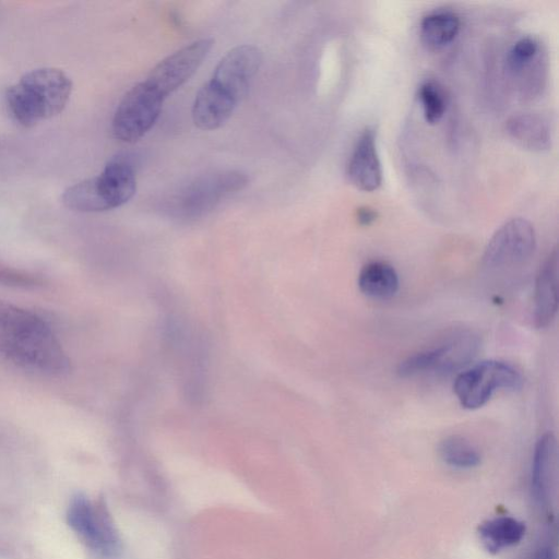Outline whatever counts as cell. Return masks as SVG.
Masks as SVG:
<instances>
[{"label": "cell", "mask_w": 559, "mask_h": 559, "mask_svg": "<svg viewBox=\"0 0 559 559\" xmlns=\"http://www.w3.org/2000/svg\"><path fill=\"white\" fill-rule=\"evenodd\" d=\"M165 97L145 80L132 86L115 110L114 136L126 143L141 139L157 121Z\"/></svg>", "instance_id": "9"}, {"label": "cell", "mask_w": 559, "mask_h": 559, "mask_svg": "<svg viewBox=\"0 0 559 559\" xmlns=\"http://www.w3.org/2000/svg\"><path fill=\"white\" fill-rule=\"evenodd\" d=\"M72 92L70 78L60 69L45 67L23 74L5 93L11 117L31 128L59 115Z\"/></svg>", "instance_id": "3"}, {"label": "cell", "mask_w": 559, "mask_h": 559, "mask_svg": "<svg viewBox=\"0 0 559 559\" xmlns=\"http://www.w3.org/2000/svg\"><path fill=\"white\" fill-rule=\"evenodd\" d=\"M533 559H555V554L551 548L545 547L539 549Z\"/></svg>", "instance_id": "24"}, {"label": "cell", "mask_w": 559, "mask_h": 559, "mask_svg": "<svg viewBox=\"0 0 559 559\" xmlns=\"http://www.w3.org/2000/svg\"><path fill=\"white\" fill-rule=\"evenodd\" d=\"M460 19L451 11H435L420 23V37L429 48H442L457 36Z\"/></svg>", "instance_id": "18"}, {"label": "cell", "mask_w": 559, "mask_h": 559, "mask_svg": "<svg viewBox=\"0 0 559 559\" xmlns=\"http://www.w3.org/2000/svg\"><path fill=\"white\" fill-rule=\"evenodd\" d=\"M510 136L531 151H544L550 146L551 131L545 118L533 112L512 116L507 122Z\"/></svg>", "instance_id": "16"}, {"label": "cell", "mask_w": 559, "mask_h": 559, "mask_svg": "<svg viewBox=\"0 0 559 559\" xmlns=\"http://www.w3.org/2000/svg\"><path fill=\"white\" fill-rule=\"evenodd\" d=\"M356 218L360 225L368 226L377 219V212L368 206H362L357 210Z\"/></svg>", "instance_id": "23"}, {"label": "cell", "mask_w": 559, "mask_h": 559, "mask_svg": "<svg viewBox=\"0 0 559 559\" xmlns=\"http://www.w3.org/2000/svg\"><path fill=\"white\" fill-rule=\"evenodd\" d=\"M358 287L367 297L388 299L399 289V276L395 269L383 261L365 264L358 275Z\"/></svg>", "instance_id": "17"}, {"label": "cell", "mask_w": 559, "mask_h": 559, "mask_svg": "<svg viewBox=\"0 0 559 559\" xmlns=\"http://www.w3.org/2000/svg\"><path fill=\"white\" fill-rule=\"evenodd\" d=\"M539 52V43L532 36L516 40L507 57V67L513 74H520L527 69Z\"/></svg>", "instance_id": "21"}, {"label": "cell", "mask_w": 559, "mask_h": 559, "mask_svg": "<svg viewBox=\"0 0 559 559\" xmlns=\"http://www.w3.org/2000/svg\"><path fill=\"white\" fill-rule=\"evenodd\" d=\"M479 346L480 341L475 333L457 331L439 344L407 356L399 364L396 372L401 378L451 373L471 362Z\"/></svg>", "instance_id": "6"}, {"label": "cell", "mask_w": 559, "mask_h": 559, "mask_svg": "<svg viewBox=\"0 0 559 559\" xmlns=\"http://www.w3.org/2000/svg\"><path fill=\"white\" fill-rule=\"evenodd\" d=\"M525 532L526 526L522 521L507 515L488 519L477 528L484 548L490 554H498L519 544Z\"/></svg>", "instance_id": "15"}, {"label": "cell", "mask_w": 559, "mask_h": 559, "mask_svg": "<svg viewBox=\"0 0 559 559\" xmlns=\"http://www.w3.org/2000/svg\"><path fill=\"white\" fill-rule=\"evenodd\" d=\"M558 311V251L554 249L540 267L534 290V321L538 329L547 328Z\"/></svg>", "instance_id": "14"}, {"label": "cell", "mask_w": 559, "mask_h": 559, "mask_svg": "<svg viewBox=\"0 0 559 559\" xmlns=\"http://www.w3.org/2000/svg\"><path fill=\"white\" fill-rule=\"evenodd\" d=\"M247 182V175L240 170H219L203 175L174 197L170 212L187 219L200 217L222 200L241 190Z\"/></svg>", "instance_id": "7"}, {"label": "cell", "mask_w": 559, "mask_h": 559, "mask_svg": "<svg viewBox=\"0 0 559 559\" xmlns=\"http://www.w3.org/2000/svg\"><path fill=\"white\" fill-rule=\"evenodd\" d=\"M522 374L510 364L484 360L461 372L453 384L462 407L476 409L484 406L498 390H518Z\"/></svg>", "instance_id": "8"}, {"label": "cell", "mask_w": 559, "mask_h": 559, "mask_svg": "<svg viewBox=\"0 0 559 559\" xmlns=\"http://www.w3.org/2000/svg\"><path fill=\"white\" fill-rule=\"evenodd\" d=\"M43 278L34 273L0 264V284L13 287H37L43 285Z\"/></svg>", "instance_id": "22"}, {"label": "cell", "mask_w": 559, "mask_h": 559, "mask_svg": "<svg viewBox=\"0 0 559 559\" xmlns=\"http://www.w3.org/2000/svg\"><path fill=\"white\" fill-rule=\"evenodd\" d=\"M66 518L72 532L94 556L100 559L118 556L120 538L103 501L76 493L69 502Z\"/></svg>", "instance_id": "5"}, {"label": "cell", "mask_w": 559, "mask_h": 559, "mask_svg": "<svg viewBox=\"0 0 559 559\" xmlns=\"http://www.w3.org/2000/svg\"><path fill=\"white\" fill-rule=\"evenodd\" d=\"M0 359L41 374L61 376L71 370V360L50 325L5 300H0Z\"/></svg>", "instance_id": "1"}, {"label": "cell", "mask_w": 559, "mask_h": 559, "mask_svg": "<svg viewBox=\"0 0 559 559\" xmlns=\"http://www.w3.org/2000/svg\"><path fill=\"white\" fill-rule=\"evenodd\" d=\"M261 62L262 52L252 45H240L227 51L195 95L194 124L202 130L223 126L246 95Z\"/></svg>", "instance_id": "2"}, {"label": "cell", "mask_w": 559, "mask_h": 559, "mask_svg": "<svg viewBox=\"0 0 559 559\" xmlns=\"http://www.w3.org/2000/svg\"><path fill=\"white\" fill-rule=\"evenodd\" d=\"M438 452L447 465L460 469L474 468L481 462L478 449L468 439L459 435L441 440Z\"/></svg>", "instance_id": "19"}, {"label": "cell", "mask_w": 559, "mask_h": 559, "mask_svg": "<svg viewBox=\"0 0 559 559\" xmlns=\"http://www.w3.org/2000/svg\"><path fill=\"white\" fill-rule=\"evenodd\" d=\"M212 38L198 39L159 61L145 79L165 98L187 82L202 64Z\"/></svg>", "instance_id": "11"}, {"label": "cell", "mask_w": 559, "mask_h": 559, "mask_svg": "<svg viewBox=\"0 0 559 559\" xmlns=\"http://www.w3.org/2000/svg\"><path fill=\"white\" fill-rule=\"evenodd\" d=\"M535 247L533 225L525 218L514 217L491 236L483 254V263L488 269L514 266L528 260Z\"/></svg>", "instance_id": "10"}, {"label": "cell", "mask_w": 559, "mask_h": 559, "mask_svg": "<svg viewBox=\"0 0 559 559\" xmlns=\"http://www.w3.org/2000/svg\"><path fill=\"white\" fill-rule=\"evenodd\" d=\"M557 463V442L551 432H546L537 440L531 472V491L535 503L549 509L552 484Z\"/></svg>", "instance_id": "13"}, {"label": "cell", "mask_w": 559, "mask_h": 559, "mask_svg": "<svg viewBox=\"0 0 559 559\" xmlns=\"http://www.w3.org/2000/svg\"><path fill=\"white\" fill-rule=\"evenodd\" d=\"M136 178L126 156L110 159L102 173L68 187L62 203L78 212H103L127 203L135 193Z\"/></svg>", "instance_id": "4"}, {"label": "cell", "mask_w": 559, "mask_h": 559, "mask_svg": "<svg viewBox=\"0 0 559 559\" xmlns=\"http://www.w3.org/2000/svg\"><path fill=\"white\" fill-rule=\"evenodd\" d=\"M418 97L423 107L424 118L435 124L441 120L445 112V97L442 90L432 81L424 82L418 90Z\"/></svg>", "instance_id": "20"}, {"label": "cell", "mask_w": 559, "mask_h": 559, "mask_svg": "<svg viewBox=\"0 0 559 559\" xmlns=\"http://www.w3.org/2000/svg\"><path fill=\"white\" fill-rule=\"evenodd\" d=\"M347 176L361 191L371 192L380 187L382 168L373 129L367 128L359 135L348 160Z\"/></svg>", "instance_id": "12"}]
</instances>
